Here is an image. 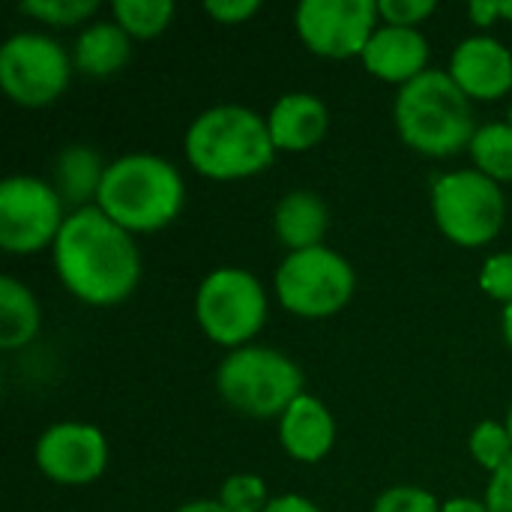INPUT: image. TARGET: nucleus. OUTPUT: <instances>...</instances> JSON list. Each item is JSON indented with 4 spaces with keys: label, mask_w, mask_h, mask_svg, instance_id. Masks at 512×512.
Masks as SVG:
<instances>
[{
    "label": "nucleus",
    "mask_w": 512,
    "mask_h": 512,
    "mask_svg": "<svg viewBox=\"0 0 512 512\" xmlns=\"http://www.w3.org/2000/svg\"><path fill=\"white\" fill-rule=\"evenodd\" d=\"M468 15H471L474 24L486 27V24H492L495 18H501V3H498V0H474V3L468 6Z\"/></svg>",
    "instance_id": "obj_32"
},
{
    "label": "nucleus",
    "mask_w": 512,
    "mask_h": 512,
    "mask_svg": "<svg viewBox=\"0 0 512 512\" xmlns=\"http://www.w3.org/2000/svg\"><path fill=\"white\" fill-rule=\"evenodd\" d=\"M483 501H486L489 512H512V459L501 471L492 474Z\"/></svg>",
    "instance_id": "obj_30"
},
{
    "label": "nucleus",
    "mask_w": 512,
    "mask_h": 512,
    "mask_svg": "<svg viewBox=\"0 0 512 512\" xmlns=\"http://www.w3.org/2000/svg\"><path fill=\"white\" fill-rule=\"evenodd\" d=\"M99 3L96 0H27L21 3V12L42 21V24H51V27H75V24H84L96 15Z\"/></svg>",
    "instance_id": "obj_24"
},
{
    "label": "nucleus",
    "mask_w": 512,
    "mask_h": 512,
    "mask_svg": "<svg viewBox=\"0 0 512 512\" xmlns=\"http://www.w3.org/2000/svg\"><path fill=\"white\" fill-rule=\"evenodd\" d=\"M474 168L495 183H512V126L507 120L483 123L468 147Z\"/></svg>",
    "instance_id": "obj_21"
},
{
    "label": "nucleus",
    "mask_w": 512,
    "mask_h": 512,
    "mask_svg": "<svg viewBox=\"0 0 512 512\" xmlns=\"http://www.w3.org/2000/svg\"><path fill=\"white\" fill-rule=\"evenodd\" d=\"M432 216L438 231L462 246H489L507 222V198L501 183L480 174L477 168L447 171L432 183Z\"/></svg>",
    "instance_id": "obj_6"
},
{
    "label": "nucleus",
    "mask_w": 512,
    "mask_h": 512,
    "mask_svg": "<svg viewBox=\"0 0 512 512\" xmlns=\"http://www.w3.org/2000/svg\"><path fill=\"white\" fill-rule=\"evenodd\" d=\"M393 123L402 144L432 159L468 150L480 129L474 120V102L447 69H426L420 78L399 87Z\"/></svg>",
    "instance_id": "obj_2"
},
{
    "label": "nucleus",
    "mask_w": 512,
    "mask_h": 512,
    "mask_svg": "<svg viewBox=\"0 0 512 512\" xmlns=\"http://www.w3.org/2000/svg\"><path fill=\"white\" fill-rule=\"evenodd\" d=\"M42 312L33 291L15 276L0 279V348L18 351L30 345L39 333Z\"/></svg>",
    "instance_id": "obj_20"
},
{
    "label": "nucleus",
    "mask_w": 512,
    "mask_h": 512,
    "mask_svg": "<svg viewBox=\"0 0 512 512\" xmlns=\"http://www.w3.org/2000/svg\"><path fill=\"white\" fill-rule=\"evenodd\" d=\"M60 285L87 306H117L141 282V252L129 231L96 204L72 210L51 246Z\"/></svg>",
    "instance_id": "obj_1"
},
{
    "label": "nucleus",
    "mask_w": 512,
    "mask_h": 512,
    "mask_svg": "<svg viewBox=\"0 0 512 512\" xmlns=\"http://www.w3.org/2000/svg\"><path fill=\"white\" fill-rule=\"evenodd\" d=\"M132 57V36L114 21L99 18L81 27L72 45V63L87 78H108L120 72Z\"/></svg>",
    "instance_id": "obj_18"
},
{
    "label": "nucleus",
    "mask_w": 512,
    "mask_h": 512,
    "mask_svg": "<svg viewBox=\"0 0 512 512\" xmlns=\"http://www.w3.org/2000/svg\"><path fill=\"white\" fill-rule=\"evenodd\" d=\"M507 123H510V126H512V105H510V108H507Z\"/></svg>",
    "instance_id": "obj_38"
},
{
    "label": "nucleus",
    "mask_w": 512,
    "mask_h": 512,
    "mask_svg": "<svg viewBox=\"0 0 512 512\" xmlns=\"http://www.w3.org/2000/svg\"><path fill=\"white\" fill-rule=\"evenodd\" d=\"M360 60L378 81L405 87L429 69V39L420 27H396L381 21Z\"/></svg>",
    "instance_id": "obj_14"
},
{
    "label": "nucleus",
    "mask_w": 512,
    "mask_h": 512,
    "mask_svg": "<svg viewBox=\"0 0 512 512\" xmlns=\"http://www.w3.org/2000/svg\"><path fill=\"white\" fill-rule=\"evenodd\" d=\"M279 303L306 321L333 318L348 306L357 288V273L345 255L330 246L288 252L273 276Z\"/></svg>",
    "instance_id": "obj_8"
},
{
    "label": "nucleus",
    "mask_w": 512,
    "mask_h": 512,
    "mask_svg": "<svg viewBox=\"0 0 512 512\" xmlns=\"http://www.w3.org/2000/svg\"><path fill=\"white\" fill-rule=\"evenodd\" d=\"M435 0H378V15L384 24L396 27H417L435 12Z\"/></svg>",
    "instance_id": "obj_28"
},
{
    "label": "nucleus",
    "mask_w": 512,
    "mask_h": 512,
    "mask_svg": "<svg viewBox=\"0 0 512 512\" xmlns=\"http://www.w3.org/2000/svg\"><path fill=\"white\" fill-rule=\"evenodd\" d=\"M330 126L327 105L306 90H291L279 96L267 114V129L279 153H306L312 150Z\"/></svg>",
    "instance_id": "obj_16"
},
{
    "label": "nucleus",
    "mask_w": 512,
    "mask_h": 512,
    "mask_svg": "<svg viewBox=\"0 0 512 512\" xmlns=\"http://www.w3.org/2000/svg\"><path fill=\"white\" fill-rule=\"evenodd\" d=\"M447 72L471 102H495L512 90V51L501 39L477 33L453 48Z\"/></svg>",
    "instance_id": "obj_13"
},
{
    "label": "nucleus",
    "mask_w": 512,
    "mask_h": 512,
    "mask_svg": "<svg viewBox=\"0 0 512 512\" xmlns=\"http://www.w3.org/2000/svg\"><path fill=\"white\" fill-rule=\"evenodd\" d=\"M261 9L258 0H207L204 12L219 24H243Z\"/></svg>",
    "instance_id": "obj_29"
},
{
    "label": "nucleus",
    "mask_w": 512,
    "mask_h": 512,
    "mask_svg": "<svg viewBox=\"0 0 512 512\" xmlns=\"http://www.w3.org/2000/svg\"><path fill=\"white\" fill-rule=\"evenodd\" d=\"M441 512H489V507H486V501H477V498L462 495V498L444 501V504H441Z\"/></svg>",
    "instance_id": "obj_33"
},
{
    "label": "nucleus",
    "mask_w": 512,
    "mask_h": 512,
    "mask_svg": "<svg viewBox=\"0 0 512 512\" xmlns=\"http://www.w3.org/2000/svg\"><path fill=\"white\" fill-rule=\"evenodd\" d=\"M33 459L39 474L57 486H90L108 468V441L93 423L63 420L39 435Z\"/></svg>",
    "instance_id": "obj_12"
},
{
    "label": "nucleus",
    "mask_w": 512,
    "mask_h": 512,
    "mask_svg": "<svg viewBox=\"0 0 512 512\" xmlns=\"http://www.w3.org/2000/svg\"><path fill=\"white\" fill-rule=\"evenodd\" d=\"M468 450L474 456V462L480 468H486L489 474L501 471L512 459V438L504 423L498 420H483L474 426L471 438H468Z\"/></svg>",
    "instance_id": "obj_23"
},
{
    "label": "nucleus",
    "mask_w": 512,
    "mask_h": 512,
    "mask_svg": "<svg viewBox=\"0 0 512 512\" xmlns=\"http://www.w3.org/2000/svg\"><path fill=\"white\" fill-rule=\"evenodd\" d=\"M186 204V183L174 162L156 153H126L108 162L96 207L129 234L171 225Z\"/></svg>",
    "instance_id": "obj_3"
},
{
    "label": "nucleus",
    "mask_w": 512,
    "mask_h": 512,
    "mask_svg": "<svg viewBox=\"0 0 512 512\" xmlns=\"http://www.w3.org/2000/svg\"><path fill=\"white\" fill-rule=\"evenodd\" d=\"M267 291L261 279L243 267H219L207 273L195 291V321L201 333L228 348H246L267 324Z\"/></svg>",
    "instance_id": "obj_7"
},
{
    "label": "nucleus",
    "mask_w": 512,
    "mask_h": 512,
    "mask_svg": "<svg viewBox=\"0 0 512 512\" xmlns=\"http://www.w3.org/2000/svg\"><path fill=\"white\" fill-rule=\"evenodd\" d=\"M501 330H504V342L512 348V303L504 306V315H501Z\"/></svg>",
    "instance_id": "obj_35"
},
{
    "label": "nucleus",
    "mask_w": 512,
    "mask_h": 512,
    "mask_svg": "<svg viewBox=\"0 0 512 512\" xmlns=\"http://www.w3.org/2000/svg\"><path fill=\"white\" fill-rule=\"evenodd\" d=\"M66 204L51 183L33 174H12L0 183V246L9 255H33L54 246Z\"/></svg>",
    "instance_id": "obj_10"
},
{
    "label": "nucleus",
    "mask_w": 512,
    "mask_h": 512,
    "mask_svg": "<svg viewBox=\"0 0 512 512\" xmlns=\"http://www.w3.org/2000/svg\"><path fill=\"white\" fill-rule=\"evenodd\" d=\"M108 162L90 144H69L54 159V189L66 207L84 210L96 204Z\"/></svg>",
    "instance_id": "obj_19"
},
{
    "label": "nucleus",
    "mask_w": 512,
    "mask_h": 512,
    "mask_svg": "<svg viewBox=\"0 0 512 512\" xmlns=\"http://www.w3.org/2000/svg\"><path fill=\"white\" fill-rule=\"evenodd\" d=\"M501 3V18L512 21V0H498Z\"/></svg>",
    "instance_id": "obj_36"
},
{
    "label": "nucleus",
    "mask_w": 512,
    "mask_h": 512,
    "mask_svg": "<svg viewBox=\"0 0 512 512\" xmlns=\"http://www.w3.org/2000/svg\"><path fill=\"white\" fill-rule=\"evenodd\" d=\"M216 393L228 408L255 420H279L303 390V369L282 351L246 345L228 351L216 369Z\"/></svg>",
    "instance_id": "obj_5"
},
{
    "label": "nucleus",
    "mask_w": 512,
    "mask_h": 512,
    "mask_svg": "<svg viewBox=\"0 0 512 512\" xmlns=\"http://www.w3.org/2000/svg\"><path fill=\"white\" fill-rule=\"evenodd\" d=\"M480 288L486 297L510 306L512 303V252H495L480 267Z\"/></svg>",
    "instance_id": "obj_27"
},
{
    "label": "nucleus",
    "mask_w": 512,
    "mask_h": 512,
    "mask_svg": "<svg viewBox=\"0 0 512 512\" xmlns=\"http://www.w3.org/2000/svg\"><path fill=\"white\" fill-rule=\"evenodd\" d=\"M279 444L282 450L303 465H315L330 456L336 447V417L318 399L303 393L279 417Z\"/></svg>",
    "instance_id": "obj_15"
},
{
    "label": "nucleus",
    "mask_w": 512,
    "mask_h": 512,
    "mask_svg": "<svg viewBox=\"0 0 512 512\" xmlns=\"http://www.w3.org/2000/svg\"><path fill=\"white\" fill-rule=\"evenodd\" d=\"M186 162L207 180L231 183L267 171L276 159V144L267 117L246 105H213L201 111L183 138Z\"/></svg>",
    "instance_id": "obj_4"
},
{
    "label": "nucleus",
    "mask_w": 512,
    "mask_h": 512,
    "mask_svg": "<svg viewBox=\"0 0 512 512\" xmlns=\"http://www.w3.org/2000/svg\"><path fill=\"white\" fill-rule=\"evenodd\" d=\"M72 54L48 33L21 30L0 45V87L21 108H45L72 78Z\"/></svg>",
    "instance_id": "obj_9"
},
{
    "label": "nucleus",
    "mask_w": 512,
    "mask_h": 512,
    "mask_svg": "<svg viewBox=\"0 0 512 512\" xmlns=\"http://www.w3.org/2000/svg\"><path fill=\"white\" fill-rule=\"evenodd\" d=\"M264 512H324V510H321L312 498L288 492V495L270 498V504H267V510Z\"/></svg>",
    "instance_id": "obj_31"
},
{
    "label": "nucleus",
    "mask_w": 512,
    "mask_h": 512,
    "mask_svg": "<svg viewBox=\"0 0 512 512\" xmlns=\"http://www.w3.org/2000/svg\"><path fill=\"white\" fill-rule=\"evenodd\" d=\"M372 512H441V501L420 486H393L378 495Z\"/></svg>",
    "instance_id": "obj_26"
},
{
    "label": "nucleus",
    "mask_w": 512,
    "mask_h": 512,
    "mask_svg": "<svg viewBox=\"0 0 512 512\" xmlns=\"http://www.w3.org/2000/svg\"><path fill=\"white\" fill-rule=\"evenodd\" d=\"M174 512H228L219 501H207V498H201V501H189V504H183V507H177Z\"/></svg>",
    "instance_id": "obj_34"
},
{
    "label": "nucleus",
    "mask_w": 512,
    "mask_h": 512,
    "mask_svg": "<svg viewBox=\"0 0 512 512\" xmlns=\"http://www.w3.org/2000/svg\"><path fill=\"white\" fill-rule=\"evenodd\" d=\"M504 426H507V432H510V438H512V405H510V411H507V420H504Z\"/></svg>",
    "instance_id": "obj_37"
},
{
    "label": "nucleus",
    "mask_w": 512,
    "mask_h": 512,
    "mask_svg": "<svg viewBox=\"0 0 512 512\" xmlns=\"http://www.w3.org/2000/svg\"><path fill=\"white\" fill-rule=\"evenodd\" d=\"M111 15L132 39H153L168 30L174 18V3L171 0H114Z\"/></svg>",
    "instance_id": "obj_22"
},
{
    "label": "nucleus",
    "mask_w": 512,
    "mask_h": 512,
    "mask_svg": "<svg viewBox=\"0 0 512 512\" xmlns=\"http://www.w3.org/2000/svg\"><path fill=\"white\" fill-rule=\"evenodd\" d=\"M294 24L312 54L351 60L363 57L381 15L378 0H303L294 9Z\"/></svg>",
    "instance_id": "obj_11"
},
{
    "label": "nucleus",
    "mask_w": 512,
    "mask_h": 512,
    "mask_svg": "<svg viewBox=\"0 0 512 512\" xmlns=\"http://www.w3.org/2000/svg\"><path fill=\"white\" fill-rule=\"evenodd\" d=\"M327 228H330V210L321 201V195H315L309 189H294V192L282 195L273 210L276 240L288 252L324 246Z\"/></svg>",
    "instance_id": "obj_17"
},
{
    "label": "nucleus",
    "mask_w": 512,
    "mask_h": 512,
    "mask_svg": "<svg viewBox=\"0 0 512 512\" xmlns=\"http://www.w3.org/2000/svg\"><path fill=\"white\" fill-rule=\"evenodd\" d=\"M228 512H264L270 504V495H267V483L258 477V474H231L222 489H219V498H216Z\"/></svg>",
    "instance_id": "obj_25"
}]
</instances>
